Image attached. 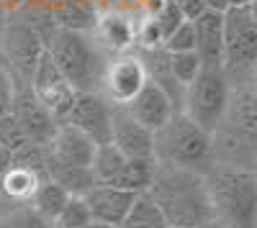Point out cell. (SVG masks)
<instances>
[{
    "label": "cell",
    "mask_w": 257,
    "mask_h": 228,
    "mask_svg": "<svg viewBox=\"0 0 257 228\" xmlns=\"http://www.w3.org/2000/svg\"><path fill=\"white\" fill-rule=\"evenodd\" d=\"M173 3L178 6V10L183 13L185 20H193L196 16H201L206 10V3L203 0H173Z\"/></svg>",
    "instance_id": "d6a6232c"
},
{
    "label": "cell",
    "mask_w": 257,
    "mask_h": 228,
    "mask_svg": "<svg viewBox=\"0 0 257 228\" xmlns=\"http://www.w3.org/2000/svg\"><path fill=\"white\" fill-rule=\"evenodd\" d=\"M162 41H165V38H162V31H160L157 20H155L152 16H147L144 20H139V24H137V44H139L144 52L160 49Z\"/></svg>",
    "instance_id": "4dcf8cb0"
},
{
    "label": "cell",
    "mask_w": 257,
    "mask_h": 228,
    "mask_svg": "<svg viewBox=\"0 0 257 228\" xmlns=\"http://www.w3.org/2000/svg\"><path fill=\"white\" fill-rule=\"evenodd\" d=\"M203 184L213 220L224 228H257V174L211 162L203 170Z\"/></svg>",
    "instance_id": "7a4b0ae2"
},
{
    "label": "cell",
    "mask_w": 257,
    "mask_h": 228,
    "mask_svg": "<svg viewBox=\"0 0 257 228\" xmlns=\"http://www.w3.org/2000/svg\"><path fill=\"white\" fill-rule=\"evenodd\" d=\"M196 36V54L203 64H221L224 54V18L219 10H203L190 20Z\"/></svg>",
    "instance_id": "d6986e66"
},
{
    "label": "cell",
    "mask_w": 257,
    "mask_h": 228,
    "mask_svg": "<svg viewBox=\"0 0 257 228\" xmlns=\"http://www.w3.org/2000/svg\"><path fill=\"white\" fill-rule=\"evenodd\" d=\"M26 144H29V141H26L24 131L18 128L13 113H8V116L0 118V146H3L6 152H11V154H16V152L24 149Z\"/></svg>",
    "instance_id": "83f0119b"
},
{
    "label": "cell",
    "mask_w": 257,
    "mask_h": 228,
    "mask_svg": "<svg viewBox=\"0 0 257 228\" xmlns=\"http://www.w3.org/2000/svg\"><path fill=\"white\" fill-rule=\"evenodd\" d=\"M93 218H90V210L85 205L82 195H70L64 208L59 210V216L54 218V228H85Z\"/></svg>",
    "instance_id": "484cf974"
},
{
    "label": "cell",
    "mask_w": 257,
    "mask_h": 228,
    "mask_svg": "<svg viewBox=\"0 0 257 228\" xmlns=\"http://www.w3.org/2000/svg\"><path fill=\"white\" fill-rule=\"evenodd\" d=\"M44 177L57 182L64 192L70 195H82L85 190L95 184L93 172L88 167H77V164H67V162H59L54 156H49L44 152Z\"/></svg>",
    "instance_id": "7402d4cb"
},
{
    "label": "cell",
    "mask_w": 257,
    "mask_h": 228,
    "mask_svg": "<svg viewBox=\"0 0 257 228\" xmlns=\"http://www.w3.org/2000/svg\"><path fill=\"white\" fill-rule=\"evenodd\" d=\"M21 3V0H0V10H6V8H16Z\"/></svg>",
    "instance_id": "8d00e7d4"
},
{
    "label": "cell",
    "mask_w": 257,
    "mask_h": 228,
    "mask_svg": "<svg viewBox=\"0 0 257 228\" xmlns=\"http://www.w3.org/2000/svg\"><path fill=\"white\" fill-rule=\"evenodd\" d=\"M13 118L18 123V128L24 131L26 141L34 144V146H47V144L52 141L59 120L41 106V102L34 98V92L21 85L16 88V98H13Z\"/></svg>",
    "instance_id": "4fadbf2b"
},
{
    "label": "cell",
    "mask_w": 257,
    "mask_h": 228,
    "mask_svg": "<svg viewBox=\"0 0 257 228\" xmlns=\"http://www.w3.org/2000/svg\"><path fill=\"white\" fill-rule=\"evenodd\" d=\"M203 3H206V10H219V13H224V10L229 8L226 0H203Z\"/></svg>",
    "instance_id": "836d02e7"
},
{
    "label": "cell",
    "mask_w": 257,
    "mask_h": 228,
    "mask_svg": "<svg viewBox=\"0 0 257 228\" xmlns=\"http://www.w3.org/2000/svg\"><path fill=\"white\" fill-rule=\"evenodd\" d=\"M67 198H70V192H64L57 182H52V180L44 177V180L39 182L34 198H31V205H34V208L44 216V218H49V220L54 223V218H57L59 210L64 208V202H67Z\"/></svg>",
    "instance_id": "cb8c5ba5"
},
{
    "label": "cell",
    "mask_w": 257,
    "mask_h": 228,
    "mask_svg": "<svg viewBox=\"0 0 257 228\" xmlns=\"http://www.w3.org/2000/svg\"><path fill=\"white\" fill-rule=\"evenodd\" d=\"M167 64H170V72H173L178 85H188V82L198 74L203 62L198 59L196 52H175V54H167Z\"/></svg>",
    "instance_id": "4316f807"
},
{
    "label": "cell",
    "mask_w": 257,
    "mask_h": 228,
    "mask_svg": "<svg viewBox=\"0 0 257 228\" xmlns=\"http://www.w3.org/2000/svg\"><path fill=\"white\" fill-rule=\"evenodd\" d=\"M95 149H98V144L88 134L67 126V123H59L52 141L44 146V152L49 156H54L59 162H67V164H77V167H88V170L93 164Z\"/></svg>",
    "instance_id": "e0dca14e"
},
{
    "label": "cell",
    "mask_w": 257,
    "mask_h": 228,
    "mask_svg": "<svg viewBox=\"0 0 257 228\" xmlns=\"http://www.w3.org/2000/svg\"><path fill=\"white\" fill-rule=\"evenodd\" d=\"M224 18V54L221 67L226 77H252L254 62H257V18L254 6L242 8H226Z\"/></svg>",
    "instance_id": "8992f818"
},
{
    "label": "cell",
    "mask_w": 257,
    "mask_h": 228,
    "mask_svg": "<svg viewBox=\"0 0 257 228\" xmlns=\"http://www.w3.org/2000/svg\"><path fill=\"white\" fill-rule=\"evenodd\" d=\"M41 180H44V172L31 170V167H26V164L11 162L3 170V174H0V195L11 202V208L13 205L31 202Z\"/></svg>",
    "instance_id": "ffe728a7"
},
{
    "label": "cell",
    "mask_w": 257,
    "mask_h": 228,
    "mask_svg": "<svg viewBox=\"0 0 257 228\" xmlns=\"http://www.w3.org/2000/svg\"><path fill=\"white\" fill-rule=\"evenodd\" d=\"M29 90L59 123H62L64 116H67L72 100L77 95V90L67 82V77L59 72V67L52 62L47 49H44V54H41V59L36 62V70H34V74L29 80Z\"/></svg>",
    "instance_id": "ba28073f"
},
{
    "label": "cell",
    "mask_w": 257,
    "mask_h": 228,
    "mask_svg": "<svg viewBox=\"0 0 257 228\" xmlns=\"http://www.w3.org/2000/svg\"><path fill=\"white\" fill-rule=\"evenodd\" d=\"M155 20H157V26H160V31H162V38H167L170 34H173L180 24H183V13L178 10V6L173 3V0H165V3L155 10V13H149Z\"/></svg>",
    "instance_id": "f546056e"
},
{
    "label": "cell",
    "mask_w": 257,
    "mask_h": 228,
    "mask_svg": "<svg viewBox=\"0 0 257 228\" xmlns=\"http://www.w3.org/2000/svg\"><path fill=\"white\" fill-rule=\"evenodd\" d=\"M229 8H242V6H254V0H226Z\"/></svg>",
    "instance_id": "d590c367"
},
{
    "label": "cell",
    "mask_w": 257,
    "mask_h": 228,
    "mask_svg": "<svg viewBox=\"0 0 257 228\" xmlns=\"http://www.w3.org/2000/svg\"><path fill=\"white\" fill-rule=\"evenodd\" d=\"M155 162L147 159H128L123 156L113 144H100L95 149L90 172L98 184H113V188H123L132 192H144L149 180H152Z\"/></svg>",
    "instance_id": "52a82bcc"
},
{
    "label": "cell",
    "mask_w": 257,
    "mask_h": 228,
    "mask_svg": "<svg viewBox=\"0 0 257 228\" xmlns=\"http://www.w3.org/2000/svg\"><path fill=\"white\" fill-rule=\"evenodd\" d=\"M211 162L229 164V167H239V170H254L257 141L226 126H216L211 131Z\"/></svg>",
    "instance_id": "9a60e30c"
},
{
    "label": "cell",
    "mask_w": 257,
    "mask_h": 228,
    "mask_svg": "<svg viewBox=\"0 0 257 228\" xmlns=\"http://www.w3.org/2000/svg\"><path fill=\"white\" fill-rule=\"evenodd\" d=\"M231 80L226 77L221 64H201L198 74L183 88L180 110L198 123L203 131H213L224 118V108L229 100Z\"/></svg>",
    "instance_id": "5b68a950"
},
{
    "label": "cell",
    "mask_w": 257,
    "mask_h": 228,
    "mask_svg": "<svg viewBox=\"0 0 257 228\" xmlns=\"http://www.w3.org/2000/svg\"><path fill=\"white\" fill-rule=\"evenodd\" d=\"M85 228H118V226H108V223H98V220H90Z\"/></svg>",
    "instance_id": "74e56055"
},
{
    "label": "cell",
    "mask_w": 257,
    "mask_h": 228,
    "mask_svg": "<svg viewBox=\"0 0 257 228\" xmlns=\"http://www.w3.org/2000/svg\"><path fill=\"white\" fill-rule=\"evenodd\" d=\"M44 49L77 92L100 90L105 62L82 31L57 26L44 41Z\"/></svg>",
    "instance_id": "3957f363"
},
{
    "label": "cell",
    "mask_w": 257,
    "mask_h": 228,
    "mask_svg": "<svg viewBox=\"0 0 257 228\" xmlns=\"http://www.w3.org/2000/svg\"><path fill=\"white\" fill-rule=\"evenodd\" d=\"M198 228H224V226H221L219 220H213V218H211V220H206V223H201Z\"/></svg>",
    "instance_id": "f35d334b"
},
{
    "label": "cell",
    "mask_w": 257,
    "mask_h": 228,
    "mask_svg": "<svg viewBox=\"0 0 257 228\" xmlns=\"http://www.w3.org/2000/svg\"><path fill=\"white\" fill-rule=\"evenodd\" d=\"M3 52L11 62L13 80H21L29 88V80L36 70V62L44 54V36L31 24H8L3 34Z\"/></svg>",
    "instance_id": "9c48e42d"
},
{
    "label": "cell",
    "mask_w": 257,
    "mask_h": 228,
    "mask_svg": "<svg viewBox=\"0 0 257 228\" xmlns=\"http://www.w3.org/2000/svg\"><path fill=\"white\" fill-rule=\"evenodd\" d=\"M162 49H165L167 54H175V52H196V36H193V24H190V20H183V24L162 41Z\"/></svg>",
    "instance_id": "f1b7e54d"
},
{
    "label": "cell",
    "mask_w": 257,
    "mask_h": 228,
    "mask_svg": "<svg viewBox=\"0 0 257 228\" xmlns=\"http://www.w3.org/2000/svg\"><path fill=\"white\" fill-rule=\"evenodd\" d=\"M126 108H128V113H132L144 128H149L152 134L157 128H162L173 113H178V108H175V102L170 100V95L160 85L149 82V80H147V85L137 92V98L128 102Z\"/></svg>",
    "instance_id": "2e32d148"
},
{
    "label": "cell",
    "mask_w": 257,
    "mask_h": 228,
    "mask_svg": "<svg viewBox=\"0 0 257 228\" xmlns=\"http://www.w3.org/2000/svg\"><path fill=\"white\" fill-rule=\"evenodd\" d=\"M111 144L128 159L155 162V134L144 128L126 106H111Z\"/></svg>",
    "instance_id": "7c38bea8"
},
{
    "label": "cell",
    "mask_w": 257,
    "mask_h": 228,
    "mask_svg": "<svg viewBox=\"0 0 257 228\" xmlns=\"http://www.w3.org/2000/svg\"><path fill=\"white\" fill-rule=\"evenodd\" d=\"M0 228H54V223L41 216L31 202H24L0 213Z\"/></svg>",
    "instance_id": "d4e9b609"
},
{
    "label": "cell",
    "mask_w": 257,
    "mask_h": 228,
    "mask_svg": "<svg viewBox=\"0 0 257 228\" xmlns=\"http://www.w3.org/2000/svg\"><path fill=\"white\" fill-rule=\"evenodd\" d=\"M144 192L157 202L167 226L198 228L201 223L213 218L203 184V172L155 162L152 180Z\"/></svg>",
    "instance_id": "6da1fadb"
},
{
    "label": "cell",
    "mask_w": 257,
    "mask_h": 228,
    "mask_svg": "<svg viewBox=\"0 0 257 228\" xmlns=\"http://www.w3.org/2000/svg\"><path fill=\"white\" fill-rule=\"evenodd\" d=\"M118 228H167V220L157 208V202L147 192H139Z\"/></svg>",
    "instance_id": "603a6c76"
},
{
    "label": "cell",
    "mask_w": 257,
    "mask_h": 228,
    "mask_svg": "<svg viewBox=\"0 0 257 228\" xmlns=\"http://www.w3.org/2000/svg\"><path fill=\"white\" fill-rule=\"evenodd\" d=\"M155 162L203 172L211 164V134L178 110L155 131Z\"/></svg>",
    "instance_id": "277c9868"
},
{
    "label": "cell",
    "mask_w": 257,
    "mask_h": 228,
    "mask_svg": "<svg viewBox=\"0 0 257 228\" xmlns=\"http://www.w3.org/2000/svg\"><path fill=\"white\" fill-rule=\"evenodd\" d=\"M139 192L123 190V188H113V184H90L82 192V200L90 210V218L98 223H108V226H121L123 216L128 213L132 202Z\"/></svg>",
    "instance_id": "5bb4252c"
},
{
    "label": "cell",
    "mask_w": 257,
    "mask_h": 228,
    "mask_svg": "<svg viewBox=\"0 0 257 228\" xmlns=\"http://www.w3.org/2000/svg\"><path fill=\"white\" fill-rule=\"evenodd\" d=\"M167 228H180V226H167Z\"/></svg>",
    "instance_id": "ab89813d"
},
{
    "label": "cell",
    "mask_w": 257,
    "mask_h": 228,
    "mask_svg": "<svg viewBox=\"0 0 257 228\" xmlns=\"http://www.w3.org/2000/svg\"><path fill=\"white\" fill-rule=\"evenodd\" d=\"M95 31H98V38L103 41L111 52H118V54H126L137 44V26L134 20L118 13V10H105L103 16L95 18Z\"/></svg>",
    "instance_id": "44dd1931"
},
{
    "label": "cell",
    "mask_w": 257,
    "mask_h": 228,
    "mask_svg": "<svg viewBox=\"0 0 257 228\" xmlns=\"http://www.w3.org/2000/svg\"><path fill=\"white\" fill-rule=\"evenodd\" d=\"M219 126H226L257 141V95L252 90V82H242L237 85V90H229V100Z\"/></svg>",
    "instance_id": "ac0fdd59"
},
{
    "label": "cell",
    "mask_w": 257,
    "mask_h": 228,
    "mask_svg": "<svg viewBox=\"0 0 257 228\" xmlns=\"http://www.w3.org/2000/svg\"><path fill=\"white\" fill-rule=\"evenodd\" d=\"M11 164V152H6L3 146H0V174H3V170Z\"/></svg>",
    "instance_id": "e575fe53"
},
{
    "label": "cell",
    "mask_w": 257,
    "mask_h": 228,
    "mask_svg": "<svg viewBox=\"0 0 257 228\" xmlns=\"http://www.w3.org/2000/svg\"><path fill=\"white\" fill-rule=\"evenodd\" d=\"M62 123L88 134L98 146L108 144L111 141V102L103 98L100 90L77 92Z\"/></svg>",
    "instance_id": "30bf717a"
},
{
    "label": "cell",
    "mask_w": 257,
    "mask_h": 228,
    "mask_svg": "<svg viewBox=\"0 0 257 228\" xmlns=\"http://www.w3.org/2000/svg\"><path fill=\"white\" fill-rule=\"evenodd\" d=\"M147 67L142 56L137 54H121L118 59L108 62L103 72V98L111 102V106H128L137 92L147 85Z\"/></svg>",
    "instance_id": "8fae6325"
},
{
    "label": "cell",
    "mask_w": 257,
    "mask_h": 228,
    "mask_svg": "<svg viewBox=\"0 0 257 228\" xmlns=\"http://www.w3.org/2000/svg\"><path fill=\"white\" fill-rule=\"evenodd\" d=\"M13 98H16V80L6 64H0V118L13 110Z\"/></svg>",
    "instance_id": "1f68e13d"
}]
</instances>
